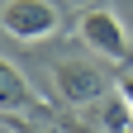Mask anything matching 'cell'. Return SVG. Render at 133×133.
I'll return each instance as SVG.
<instances>
[{"instance_id":"1","label":"cell","mask_w":133,"mask_h":133,"mask_svg":"<svg viewBox=\"0 0 133 133\" xmlns=\"http://www.w3.org/2000/svg\"><path fill=\"white\" fill-rule=\"evenodd\" d=\"M57 24L62 14L52 0H5V10H0V29L14 43H43L57 33Z\"/></svg>"},{"instance_id":"2","label":"cell","mask_w":133,"mask_h":133,"mask_svg":"<svg viewBox=\"0 0 133 133\" xmlns=\"http://www.w3.org/2000/svg\"><path fill=\"white\" fill-rule=\"evenodd\" d=\"M76 33L86 38V48H95L100 57H109V62H133L128 29H124V19H119L114 10H105V5L86 10V14H81V24H76Z\"/></svg>"},{"instance_id":"3","label":"cell","mask_w":133,"mask_h":133,"mask_svg":"<svg viewBox=\"0 0 133 133\" xmlns=\"http://www.w3.org/2000/svg\"><path fill=\"white\" fill-rule=\"evenodd\" d=\"M52 86H57V95L66 105H95V100H105L114 90L105 71H95L90 62H76V57H62L52 66Z\"/></svg>"},{"instance_id":"4","label":"cell","mask_w":133,"mask_h":133,"mask_svg":"<svg viewBox=\"0 0 133 133\" xmlns=\"http://www.w3.org/2000/svg\"><path fill=\"white\" fill-rule=\"evenodd\" d=\"M43 109V100H38V90L24 81V71L14 62H5L0 57V114H38Z\"/></svg>"},{"instance_id":"5","label":"cell","mask_w":133,"mask_h":133,"mask_svg":"<svg viewBox=\"0 0 133 133\" xmlns=\"http://www.w3.org/2000/svg\"><path fill=\"white\" fill-rule=\"evenodd\" d=\"M90 124L100 133H133V109H128V100L119 95V86H114L105 100L90 105Z\"/></svg>"},{"instance_id":"6","label":"cell","mask_w":133,"mask_h":133,"mask_svg":"<svg viewBox=\"0 0 133 133\" xmlns=\"http://www.w3.org/2000/svg\"><path fill=\"white\" fill-rule=\"evenodd\" d=\"M114 86H119V95H124V100H128V109H133V71H124V76H119V81H114Z\"/></svg>"},{"instance_id":"7","label":"cell","mask_w":133,"mask_h":133,"mask_svg":"<svg viewBox=\"0 0 133 133\" xmlns=\"http://www.w3.org/2000/svg\"><path fill=\"white\" fill-rule=\"evenodd\" d=\"M62 133H90V128L81 124V119H62ZM95 133H100V128H95Z\"/></svg>"}]
</instances>
